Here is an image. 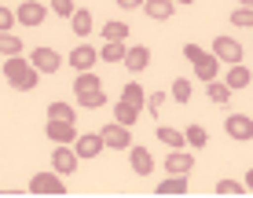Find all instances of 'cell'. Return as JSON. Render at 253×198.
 Here are the masks:
<instances>
[{"instance_id": "28", "label": "cell", "mask_w": 253, "mask_h": 198, "mask_svg": "<svg viewBox=\"0 0 253 198\" xmlns=\"http://www.w3.org/2000/svg\"><path fill=\"white\" fill-rule=\"evenodd\" d=\"M184 136H187V147H195V151H198V147H206V143H209V132H206L202 125H191Z\"/></svg>"}, {"instance_id": "26", "label": "cell", "mask_w": 253, "mask_h": 198, "mask_svg": "<svg viewBox=\"0 0 253 198\" xmlns=\"http://www.w3.org/2000/svg\"><path fill=\"white\" fill-rule=\"evenodd\" d=\"M0 51H4V59L22 55V40L15 37V33H4V37H0Z\"/></svg>"}, {"instance_id": "30", "label": "cell", "mask_w": 253, "mask_h": 198, "mask_svg": "<svg viewBox=\"0 0 253 198\" xmlns=\"http://www.w3.org/2000/svg\"><path fill=\"white\" fill-rule=\"evenodd\" d=\"M48 118H59V121H74L77 110L70 107V103H51V107H48Z\"/></svg>"}, {"instance_id": "23", "label": "cell", "mask_w": 253, "mask_h": 198, "mask_svg": "<svg viewBox=\"0 0 253 198\" xmlns=\"http://www.w3.org/2000/svg\"><path fill=\"white\" fill-rule=\"evenodd\" d=\"M250 81H253V74H250L242 63H235L231 70H228V88H231V92H235V88H246Z\"/></svg>"}, {"instance_id": "27", "label": "cell", "mask_w": 253, "mask_h": 198, "mask_svg": "<svg viewBox=\"0 0 253 198\" xmlns=\"http://www.w3.org/2000/svg\"><path fill=\"white\" fill-rule=\"evenodd\" d=\"M103 40H128V26L125 22H107L103 26Z\"/></svg>"}, {"instance_id": "36", "label": "cell", "mask_w": 253, "mask_h": 198, "mask_svg": "<svg viewBox=\"0 0 253 198\" xmlns=\"http://www.w3.org/2000/svg\"><path fill=\"white\" fill-rule=\"evenodd\" d=\"M15 22H19V15H15L11 7H0V30L11 33V30H15Z\"/></svg>"}, {"instance_id": "39", "label": "cell", "mask_w": 253, "mask_h": 198, "mask_svg": "<svg viewBox=\"0 0 253 198\" xmlns=\"http://www.w3.org/2000/svg\"><path fill=\"white\" fill-rule=\"evenodd\" d=\"M235 4H239V7H253V0H235Z\"/></svg>"}, {"instance_id": "24", "label": "cell", "mask_w": 253, "mask_h": 198, "mask_svg": "<svg viewBox=\"0 0 253 198\" xmlns=\"http://www.w3.org/2000/svg\"><path fill=\"white\" fill-rule=\"evenodd\" d=\"M103 103H107V92H103V88H95V92H77V107H84V110H99Z\"/></svg>"}, {"instance_id": "22", "label": "cell", "mask_w": 253, "mask_h": 198, "mask_svg": "<svg viewBox=\"0 0 253 198\" xmlns=\"http://www.w3.org/2000/svg\"><path fill=\"white\" fill-rule=\"evenodd\" d=\"M136 118H139V107H132V103H125V99H118V103H114V121H121V125L132 128V125H136Z\"/></svg>"}, {"instance_id": "10", "label": "cell", "mask_w": 253, "mask_h": 198, "mask_svg": "<svg viewBox=\"0 0 253 198\" xmlns=\"http://www.w3.org/2000/svg\"><path fill=\"white\" fill-rule=\"evenodd\" d=\"M30 70H33L30 59H19V55L4 59V77H7V84H11V88H22V81L30 77Z\"/></svg>"}, {"instance_id": "21", "label": "cell", "mask_w": 253, "mask_h": 198, "mask_svg": "<svg viewBox=\"0 0 253 198\" xmlns=\"http://www.w3.org/2000/svg\"><path fill=\"white\" fill-rule=\"evenodd\" d=\"M121 99H125V103H132V107H139V110H143V107H147V88H143V84H136V81H128L125 88H121Z\"/></svg>"}, {"instance_id": "16", "label": "cell", "mask_w": 253, "mask_h": 198, "mask_svg": "<svg viewBox=\"0 0 253 198\" xmlns=\"http://www.w3.org/2000/svg\"><path fill=\"white\" fill-rule=\"evenodd\" d=\"M191 191V184H187V176H176V173H169V180H162L158 187H154V195H187Z\"/></svg>"}, {"instance_id": "3", "label": "cell", "mask_w": 253, "mask_h": 198, "mask_svg": "<svg viewBox=\"0 0 253 198\" xmlns=\"http://www.w3.org/2000/svg\"><path fill=\"white\" fill-rule=\"evenodd\" d=\"M30 195H66L63 173H37L30 180Z\"/></svg>"}, {"instance_id": "15", "label": "cell", "mask_w": 253, "mask_h": 198, "mask_svg": "<svg viewBox=\"0 0 253 198\" xmlns=\"http://www.w3.org/2000/svg\"><path fill=\"white\" fill-rule=\"evenodd\" d=\"M125 66H128L132 74L147 70V66H151V48H147V44H136V48H128V55H125Z\"/></svg>"}, {"instance_id": "9", "label": "cell", "mask_w": 253, "mask_h": 198, "mask_svg": "<svg viewBox=\"0 0 253 198\" xmlns=\"http://www.w3.org/2000/svg\"><path fill=\"white\" fill-rule=\"evenodd\" d=\"M66 63L74 66V74H84V70H92V66L99 63V51H95L92 44H77V48L66 55Z\"/></svg>"}, {"instance_id": "34", "label": "cell", "mask_w": 253, "mask_h": 198, "mask_svg": "<svg viewBox=\"0 0 253 198\" xmlns=\"http://www.w3.org/2000/svg\"><path fill=\"white\" fill-rule=\"evenodd\" d=\"M147 110H151V118H162V110H165V92H151V96H147Z\"/></svg>"}, {"instance_id": "17", "label": "cell", "mask_w": 253, "mask_h": 198, "mask_svg": "<svg viewBox=\"0 0 253 198\" xmlns=\"http://www.w3.org/2000/svg\"><path fill=\"white\" fill-rule=\"evenodd\" d=\"M143 11L151 15L154 22H169V19H172V11H176V4H172V0H147Z\"/></svg>"}, {"instance_id": "4", "label": "cell", "mask_w": 253, "mask_h": 198, "mask_svg": "<svg viewBox=\"0 0 253 198\" xmlns=\"http://www.w3.org/2000/svg\"><path fill=\"white\" fill-rule=\"evenodd\" d=\"M224 132H228L235 143H250V140H253V118H250V114H231V118H224Z\"/></svg>"}, {"instance_id": "33", "label": "cell", "mask_w": 253, "mask_h": 198, "mask_svg": "<svg viewBox=\"0 0 253 198\" xmlns=\"http://www.w3.org/2000/svg\"><path fill=\"white\" fill-rule=\"evenodd\" d=\"M213 191H216V195H246V184H235V180H216Z\"/></svg>"}, {"instance_id": "11", "label": "cell", "mask_w": 253, "mask_h": 198, "mask_svg": "<svg viewBox=\"0 0 253 198\" xmlns=\"http://www.w3.org/2000/svg\"><path fill=\"white\" fill-rule=\"evenodd\" d=\"M15 15H19V26H41L48 19V7H44V0H22Z\"/></svg>"}, {"instance_id": "8", "label": "cell", "mask_w": 253, "mask_h": 198, "mask_svg": "<svg viewBox=\"0 0 253 198\" xmlns=\"http://www.w3.org/2000/svg\"><path fill=\"white\" fill-rule=\"evenodd\" d=\"M213 55L220 59V63L235 66V63H242V44H239L235 37H224V33H220V37L213 40Z\"/></svg>"}, {"instance_id": "40", "label": "cell", "mask_w": 253, "mask_h": 198, "mask_svg": "<svg viewBox=\"0 0 253 198\" xmlns=\"http://www.w3.org/2000/svg\"><path fill=\"white\" fill-rule=\"evenodd\" d=\"M172 4H195V0H172Z\"/></svg>"}, {"instance_id": "7", "label": "cell", "mask_w": 253, "mask_h": 198, "mask_svg": "<svg viewBox=\"0 0 253 198\" xmlns=\"http://www.w3.org/2000/svg\"><path fill=\"white\" fill-rule=\"evenodd\" d=\"M30 63L37 66L41 74H48V77H51V74L59 70V66L66 63V59H59V51H55V48H44V44H41V48H33V51H30Z\"/></svg>"}, {"instance_id": "13", "label": "cell", "mask_w": 253, "mask_h": 198, "mask_svg": "<svg viewBox=\"0 0 253 198\" xmlns=\"http://www.w3.org/2000/svg\"><path fill=\"white\" fill-rule=\"evenodd\" d=\"M128 165H132V173H136V176H151V173H154V158H151V151L139 147V143H132V147H128Z\"/></svg>"}, {"instance_id": "25", "label": "cell", "mask_w": 253, "mask_h": 198, "mask_svg": "<svg viewBox=\"0 0 253 198\" xmlns=\"http://www.w3.org/2000/svg\"><path fill=\"white\" fill-rule=\"evenodd\" d=\"M95 88H103V81H99L92 70H84V74L74 77V92H95Z\"/></svg>"}, {"instance_id": "35", "label": "cell", "mask_w": 253, "mask_h": 198, "mask_svg": "<svg viewBox=\"0 0 253 198\" xmlns=\"http://www.w3.org/2000/svg\"><path fill=\"white\" fill-rule=\"evenodd\" d=\"M51 11H55L59 19H74L77 7H74V0H51Z\"/></svg>"}, {"instance_id": "32", "label": "cell", "mask_w": 253, "mask_h": 198, "mask_svg": "<svg viewBox=\"0 0 253 198\" xmlns=\"http://www.w3.org/2000/svg\"><path fill=\"white\" fill-rule=\"evenodd\" d=\"M231 26H242V30H253V7H239V11H231Z\"/></svg>"}, {"instance_id": "20", "label": "cell", "mask_w": 253, "mask_h": 198, "mask_svg": "<svg viewBox=\"0 0 253 198\" xmlns=\"http://www.w3.org/2000/svg\"><path fill=\"white\" fill-rule=\"evenodd\" d=\"M70 30H74L77 37H88V33H92V11H88V7H77V11H74Z\"/></svg>"}, {"instance_id": "29", "label": "cell", "mask_w": 253, "mask_h": 198, "mask_svg": "<svg viewBox=\"0 0 253 198\" xmlns=\"http://www.w3.org/2000/svg\"><path fill=\"white\" fill-rule=\"evenodd\" d=\"M191 88H195V84H191L187 77H176V81H172V99L176 103H191Z\"/></svg>"}, {"instance_id": "2", "label": "cell", "mask_w": 253, "mask_h": 198, "mask_svg": "<svg viewBox=\"0 0 253 198\" xmlns=\"http://www.w3.org/2000/svg\"><path fill=\"white\" fill-rule=\"evenodd\" d=\"M77 151H74V143H59L55 151H51V169L55 173H63V176H74L77 173Z\"/></svg>"}, {"instance_id": "5", "label": "cell", "mask_w": 253, "mask_h": 198, "mask_svg": "<svg viewBox=\"0 0 253 198\" xmlns=\"http://www.w3.org/2000/svg\"><path fill=\"white\" fill-rule=\"evenodd\" d=\"M99 132H103V140H107L110 151H128V147H132V132H128V125H121V121L103 125Z\"/></svg>"}, {"instance_id": "18", "label": "cell", "mask_w": 253, "mask_h": 198, "mask_svg": "<svg viewBox=\"0 0 253 198\" xmlns=\"http://www.w3.org/2000/svg\"><path fill=\"white\" fill-rule=\"evenodd\" d=\"M154 136H158V143H165V147H172V151L187 147V136L176 132V128H169V125H158V128H154Z\"/></svg>"}, {"instance_id": "12", "label": "cell", "mask_w": 253, "mask_h": 198, "mask_svg": "<svg viewBox=\"0 0 253 198\" xmlns=\"http://www.w3.org/2000/svg\"><path fill=\"white\" fill-rule=\"evenodd\" d=\"M165 173H176V176L195 173V154H187L184 147H180V151H169V154H165Z\"/></svg>"}, {"instance_id": "1", "label": "cell", "mask_w": 253, "mask_h": 198, "mask_svg": "<svg viewBox=\"0 0 253 198\" xmlns=\"http://www.w3.org/2000/svg\"><path fill=\"white\" fill-rule=\"evenodd\" d=\"M184 59L191 66H195V77L198 81H216V70H220V59L213 55V51H206V48H198V44H184Z\"/></svg>"}, {"instance_id": "38", "label": "cell", "mask_w": 253, "mask_h": 198, "mask_svg": "<svg viewBox=\"0 0 253 198\" xmlns=\"http://www.w3.org/2000/svg\"><path fill=\"white\" fill-rule=\"evenodd\" d=\"M246 191L253 195V169H250V173H246Z\"/></svg>"}, {"instance_id": "37", "label": "cell", "mask_w": 253, "mask_h": 198, "mask_svg": "<svg viewBox=\"0 0 253 198\" xmlns=\"http://www.w3.org/2000/svg\"><path fill=\"white\" fill-rule=\"evenodd\" d=\"M147 0H118V7H125V11H136V7H143Z\"/></svg>"}, {"instance_id": "6", "label": "cell", "mask_w": 253, "mask_h": 198, "mask_svg": "<svg viewBox=\"0 0 253 198\" xmlns=\"http://www.w3.org/2000/svg\"><path fill=\"white\" fill-rule=\"evenodd\" d=\"M103 147H107L103 132H84V136H77V140H74V151H77V158H81V161L99 158V154H103Z\"/></svg>"}, {"instance_id": "31", "label": "cell", "mask_w": 253, "mask_h": 198, "mask_svg": "<svg viewBox=\"0 0 253 198\" xmlns=\"http://www.w3.org/2000/svg\"><path fill=\"white\" fill-rule=\"evenodd\" d=\"M209 99H213V103H220V107H224V103H228L231 99V88H228V81H209Z\"/></svg>"}, {"instance_id": "19", "label": "cell", "mask_w": 253, "mask_h": 198, "mask_svg": "<svg viewBox=\"0 0 253 198\" xmlns=\"http://www.w3.org/2000/svg\"><path fill=\"white\" fill-rule=\"evenodd\" d=\"M125 55H128L125 40H103L99 48V59H107V63H125Z\"/></svg>"}, {"instance_id": "14", "label": "cell", "mask_w": 253, "mask_h": 198, "mask_svg": "<svg viewBox=\"0 0 253 198\" xmlns=\"http://www.w3.org/2000/svg\"><path fill=\"white\" fill-rule=\"evenodd\" d=\"M44 132H48V140H55V143H74V140H77L74 121H59V118H48Z\"/></svg>"}]
</instances>
